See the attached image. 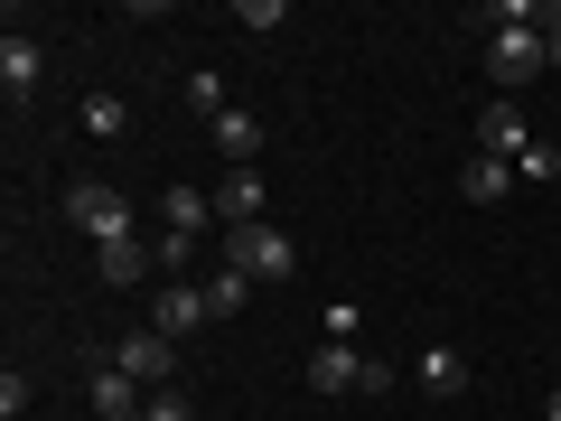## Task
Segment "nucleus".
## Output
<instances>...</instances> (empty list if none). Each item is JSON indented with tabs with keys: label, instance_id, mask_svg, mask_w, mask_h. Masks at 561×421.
Segmentation results:
<instances>
[{
	"label": "nucleus",
	"instance_id": "nucleus-1",
	"mask_svg": "<svg viewBox=\"0 0 561 421\" xmlns=\"http://www.w3.org/2000/svg\"><path fill=\"white\" fill-rule=\"evenodd\" d=\"M225 262L253 272V281H290L300 272V243L280 235V225H243V235H225Z\"/></svg>",
	"mask_w": 561,
	"mask_h": 421
},
{
	"label": "nucleus",
	"instance_id": "nucleus-2",
	"mask_svg": "<svg viewBox=\"0 0 561 421\" xmlns=\"http://www.w3.org/2000/svg\"><path fill=\"white\" fill-rule=\"evenodd\" d=\"M113 365L140 384V394H160V384L179 375V338H169V328H131V338L113 346Z\"/></svg>",
	"mask_w": 561,
	"mask_h": 421
},
{
	"label": "nucleus",
	"instance_id": "nucleus-3",
	"mask_svg": "<svg viewBox=\"0 0 561 421\" xmlns=\"http://www.w3.org/2000/svg\"><path fill=\"white\" fill-rule=\"evenodd\" d=\"M542 66H552V38H542V29H496V38H486V76L496 84H534Z\"/></svg>",
	"mask_w": 561,
	"mask_h": 421
},
{
	"label": "nucleus",
	"instance_id": "nucleus-4",
	"mask_svg": "<svg viewBox=\"0 0 561 421\" xmlns=\"http://www.w3.org/2000/svg\"><path fill=\"white\" fill-rule=\"evenodd\" d=\"M66 216H76L94 243H122V235H131V206H122V187H103V179H76V187H66Z\"/></svg>",
	"mask_w": 561,
	"mask_h": 421
},
{
	"label": "nucleus",
	"instance_id": "nucleus-5",
	"mask_svg": "<svg viewBox=\"0 0 561 421\" xmlns=\"http://www.w3.org/2000/svg\"><path fill=\"white\" fill-rule=\"evenodd\" d=\"M216 225H225V235H243V225H262V179H253V169H234V179H216Z\"/></svg>",
	"mask_w": 561,
	"mask_h": 421
},
{
	"label": "nucleus",
	"instance_id": "nucleus-6",
	"mask_svg": "<svg viewBox=\"0 0 561 421\" xmlns=\"http://www.w3.org/2000/svg\"><path fill=\"white\" fill-rule=\"evenodd\" d=\"M38 76H47L38 38H28V29H10V38H0V84H10V94H38Z\"/></svg>",
	"mask_w": 561,
	"mask_h": 421
},
{
	"label": "nucleus",
	"instance_id": "nucleus-7",
	"mask_svg": "<svg viewBox=\"0 0 561 421\" xmlns=\"http://www.w3.org/2000/svg\"><path fill=\"white\" fill-rule=\"evenodd\" d=\"M356 375H365V356H356V346L319 338V356H309V384H319V394H356Z\"/></svg>",
	"mask_w": 561,
	"mask_h": 421
},
{
	"label": "nucleus",
	"instance_id": "nucleus-8",
	"mask_svg": "<svg viewBox=\"0 0 561 421\" xmlns=\"http://www.w3.org/2000/svg\"><path fill=\"white\" fill-rule=\"evenodd\" d=\"M140 402H150V394H140L122 365H94V412H103V421H140Z\"/></svg>",
	"mask_w": 561,
	"mask_h": 421
},
{
	"label": "nucleus",
	"instance_id": "nucleus-9",
	"mask_svg": "<svg viewBox=\"0 0 561 421\" xmlns=\"http://www.w3.org/2000/svg\"><path fill=\"white\" fill-rule=\"evenodd\" d=\"M478 140H486V160H515V150H524V140H534V132H524V113H515V103H486Z\"/></svg>",
	"mask_w": 561,
	"mask_h": 421
},
{
	"label": "nucleus",
	"instance_id": "nucleus-10",
	"mask_svg": "<svg viewBox=\"0 0 561 421\" xmlns=\"http://www.w3.org/2000/svg\"><path fill=\"white\" fill-rule=\"evenodd\" d=\"M150 262H160V243H140V235H122V243H103V281H113V291H131V281L150 272Z\"/></svg>",
	"mask_w": 561,
	"mask_h": 421
},
{
	"label": "nucleus",
	"instance_id": "nucleus-11",
	"mask_svg": "<svg viewBox=\"0 0 561 421\" xmlns=\"http://www.w3.org/2000/svg\"><path fill=\"white\" fill-rule=\"evenodd\" d=\"M160 216H169V235H197V225H216V197H206V187H179V179H169Z\"/></svg>",
	"mask_w": 561,
	"mask_h": 421
},
{
	"label": "nucleus",
	"instance_id": "nucleus-12",
	"mask_svg": "<svg viewBox=\"0 0 561 421\" xmlns=\"http://www.w3.org/2000/svg\"><path fill=\"white\" fill-rule=\"evenodd\" d=\"M243 300H253V272H234V262H225V272L206 281V319H243Z\"/></svg>",
	"mask_w": 561,
	"mask_h": 421
},
{
	"label": "nucleus",
	"instance_id": "nucleus-13",
	"mask_svg": "<svg viewBox=\"0 0 561 421\" xmlns=\"http://www.w3.org/2000/svg\"><path fill=\"white\" fill-rule=\"evenodd\" d=\"M216 150H225L234 169H253V150H262V122H253V113H225V122H216Z\"/></svg>",
	"mask_w": 561,
	"mask_h": 421
},
{
	"label": "nucleus",
	"instance_id": "nucleus-14",
	"mask_svg": "<svg viewBox=\"0 0 561 421\" xmlns=\"http://www.w3.org/2000/svg\"><path fill=\"white\" fill-rule=\"evenodd\" d=\"M197 319H206V291L169 281V291H160V319H150V328H169V338H179V328H197Z\"/></svg>",
	"mask_w": 561,
	"mask_h": 421
},
{
	"label": "nucleus",
	"instance_id": "nucleus-15",
	"mask_svg": "<svg viewBox=\"0 0 561 421\" xmlns=\"http://www.w3.org/2000/svg\"><path fill=\"white\" fill-rule=\"evenodd\" d=\"M459 187H468V197H478V206H496L505 187H515V160H486V150H478V160H468V179H459Z\"/></svg>",
	"mask_w": 561,
	"mask_h": 421
},
{
	"label": "nucleus",
	"instance_id": "nucleus-16",
	"mask_svg": "<svg viewBox=\"0 0 561 421\" xmlns=\"http://www.w3.org/2000/svg\"><path fill=\"white\" fill-rule=\"evenodd\" d=\"M187 103H197L206 122H225V113H234V103H225V76H216V66H197V76H187Z\"/></svg>",
	"mask_w": 561,
	"mask_h": 421
},
{
	"label": "nucleus",
	"instance_id": "nucleus-17",
	"mask_svg": "<svg viewBox=\"0 0 561 421\" xmlns=\"http://www.w3.org/2000/svg\"><path fill=\"white\" fill-rule=\"evenodd\" d=\"M515 179H561V140H524V150H515Z\"/></svg>",
	"mask_w": 561,
	"mask_h": 421
},
{
	"label": "nucleus",
	"instance_id": "nucleus-18",
	"mask_svg": "<svg viewBox=\"0 0 561 421\" xmlns=\"http://www.w3.org/2000/svg\"><path fill=\"white\" fill-rule=\"evenodd\" d=\"M421 384H431V394H459V384H468V365L449 356V346H431V356H421Z\"/></svg>",
	"mask_w": 561,
	"mask_h": 421
},
{
	"label": "nucleus",
	"instance_id": "nucleus-19",
	"mask_svg": "<svg viewBox=\"0 0 561 421\" xmlns=\"http://www.w3.org/2000/svg\"><path fill=\"white\" fill-rule=\"evenodd\" d=\"M122 122H131V113H122V103H113V94H84V132H94V140H113V132H122Z\"/></svg>",
	"mask_w": 561,
	"mask_h": 421
},
{
	"label": "nucleus",
	"instance_id": "nucleus-20",
	"mask_svg": "<svg viewBox=\"0 0 561 421\" xmlns=\"http://www.w3.org/2000/svg\"><path fill=\"white\" fill-rule=\"evenodd\" d=\"M28 402H38V394H28V375H20V365H10V375H0V421H20Z\"/></svg>",
	"mask_w": 561,
	"mask_h": 421
},
{
	"label": "nucleus",
	"instance_id": "nucleus-21",
	"mask_svg": "<svg viewBox=\"0 0 561 421\" xmlns=\"http://www.w3.org/2000/svg\"><path fill=\"white\" fill-rule=\"evenodd\" d=\"M140 412H150V421H187V394H179V384H160V394L140 402Z\"/></svg>",
	"mask_w": 561,
	"mask_h": 421
},
{
	"label": "nucleus",
	"instance_id": "nucleus-22",
	"mask_svg": "<svg viewBox=\"0 0 561 421\" xmlns=\"http://www.w3.org/2000/svg\"><path fill=\"white\" fill-rule=\"evenodd\" d=\"M542 38H552V66H561V10H542Z\"/></svg>",
	"mask_w": 561,
	"mask_h": 421
},
{
	"label": "nucleus",
	"instance_id": "nucleus-23",
	"mask_svg": "<svg viewBox=\"0 0 561 421\" xmlns=\"http://www.w3.org/2000/svg\"><path fill=\"white\" fill-rule=\"evenodd\" d=\"M542 421H561V384H552V402H542Z\"/></svg>",
	"mask_w": 561,
	"mask_h": 421
},
{
	"label": "nucleus",
	"instance_id": "nucleus-24",
	"mask_svg": "<svg viewBox=\"0 0 561 421\" xmlns=\"http://www.w3.org/2000/svg\"><path fill=\"white\" fill-rule=\"evenodd\" d=\"M140 421H150V412H140Z\"/></svg>",
	"mask_w": 561,
	"mask_h": 421
}]
</instances>
